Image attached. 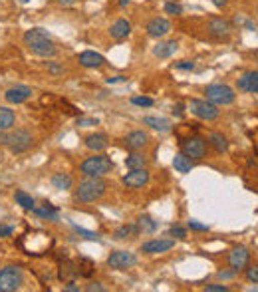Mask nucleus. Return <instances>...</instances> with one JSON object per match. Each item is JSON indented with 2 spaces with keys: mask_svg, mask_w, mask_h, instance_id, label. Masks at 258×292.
Instances as JSON below:
<instances>
[{
  "mask_svg": "<svg viewBox=\"0 0 258 292\" xmlns=\"http://www.w3.org/2000/svg\"><path fill=\"white\" fill-rule=\"evenodd\" d=\"M77 0H60V4H64V6H72V4H76Z\"/></svg>",
  "mask_w": 258,
  "mask_h": 292,
  "instance_id": "obj_49",
  "label": "nucleus"
},
{
  "mask_svg": "<svg viewBox=\"0 0 258 292\" xmlns=\"http://www.w3.org/2000/svg\"><path fill=\"white\" fill-rule=\"evenodd\" d=\"M175 68H177V70H193L195 64H193V62H179V64H175Z\"/></svg>",
  "mask_w": 258,
  "mask_h": 292,
  "instance_id": "obj_43",
  "label": "nucleus"
},
{
  "mask_svg": "<svg viewBox=\"0 0 258 292\" xmlns=\"http://www.w3.org/2000/svg\"><path fill=\"white\" fill-rule=\"evenodd\" d=\"M246 278H248L250 282H256L258 284V266H250V268H246Z\"/></svg>",
  "mask_w": 258,
  "mask_h": 292,
  "instance_id": "obj_37",
  "label": "nucleus"
},
{
  "mask_svg": "<svg viewBox=\"0 0 258 292\" xmlns=\"http://www.w3.org/2000/svg\"><path fill=\"white\" fill-rule=\"evenodd\" d=\"M145 143H147V133H143V131H133V133H129V135L125 138L127 149H133V151L145 147Z\"/></svg>",
  "mask_w": 258,
  "mask_h": 292,
  "instance_id": "obj_18",
  "label": "nucleus"
},
{
  "mask_svg": "<svg viewBox=\"0 0 258 292\" xmlns=\"http://www.w3.org/2000/svg\"><path fill=\"white\" fill-rule=\"evenodd\" d=\"M137 232V227L135 225H123V227H120L117 231H115V239H129L131 235H135Z\"/></svg>",
  "mask_w": 258,
  "mask_h": 292,
  "instance_id": "obj_32",
  "label": "nucleus"
},
{
  "mask_svg": "<svg viewBox=\"0 0 258 292\" xmlns=\"http://www.w3.org/2000/svg\"><path fill=\"white\" fill-rule=\"evenodd\" d=\"M74 277H77L76 262L66 261L64 264H62V268H60V278H62V280H72Z\"/></svg>",
  "mask_w": 258,
  "mask_h": 292,
  "instance_id": "obj_28",
  "label": "nucleus"
},
{
  "mask_svg": "<svg viewBox=\"0 0 258 292\" xmlns=\"http://www.w3.org/2000/svg\"><path fill=\"white\" fill-rule=\"evenodd\" d=\"M248 261H250V252H248L246 246H234L232 252L228 255V264H230V268H232L234 272L241 270V268H246V266H248Z\"/></svg>",
  "mask_w": 258,
  "mask_h": 292,
  "instance_id": "obj_10",
  "label": "nucleus"
},
{
  "mask_svg": "<svg viewBox=\"0 0 258 292\" xmlns=\"http://www.w3.org/2000/svg\"><path fill=\"white\" fill-rule=\"evenodd\" d=\"M205 290L207 292H228V286H225V284H207Z\"/></svg>",
  "mask_w": 258,
  "mask_h": 292,
  "instance_id": "obj_39",
  "label": "nucleus"
},
{
  "mask_svg": "<svg viewBox=\"0 0 258 292\" xmlns=\"http://www.w3.org/2000/svg\"><path fill=\"white\" fill-rule=\"evenodd\" d=\"M234 272V270H232ZM232 272H221V278H230L232 277Z\"/></svg>",
  "mask_w": 258,
  "mask_h": 292,
  "instance_id": "obj_50",
  "label": "nucleus"
},
{
  "mask_svg": "<svg viewBox=\"0 0 258 292\" xmlns=\"http://www.w3.org/2000/svg\"><path fill=\"white\" fill-rule=\"evenodd\" d=\"M107 264L111 266V268H129V266H133L137 264V257L133 252H129V250H115V252H111L109 257H107Z\"/></svg>",
  "mask_w": 258,
  "mask_h": 292,
  "instance_id": "obj_9",
  "label": "nucleus"
},
{
  "mask_svg": "<svg viewBox=\"0 0 258 292\" xmlns=\"http://www.w3.org/2000/svg\"><path fill=\"white\" fill-rule=\"evenodd\" d=\"M106 187L107 185L102 177H90V175H86V179L76 189V199L82 201V203H93V201H97L106 193Z\"/></svg>",
  "mask_w": 258,
  "mask_h": 292,
  "instance_id": "obj_2",
  "label": "nucleus"
},
{
  "mask_svg": "<svg viewBox=\"0 0 258 292\" xmlns=\"http://www.w3.org/2000/svg\"><path fill=\"white\" fill-rule=\"evenodd\" d=\"M76 268L80 277H91V272H93V262H91L90 259H80V261L76 262Z\"/></svg>",
  "mask_w": 258,
  "mask_h": 292,
  "instance_id": "obj_30",
  "label": "nucleus"
},
{
  "mask_svg": "<svg viewBox=\"0 0 258 292\" xmlns=\"http://www.w3.org/2000/svg\"><path fill=\"white\" fill-rule=\"evenodd\" d=\"M16 122L14 111L10 108H0V131H8Z\"/></svg>",
  "mask_w": 258,
  "mask_h": 292,
  "instance_id": "obj_23",
  "label": "nucleus"
},
{
  "mask_svg": "<svg viewBox=\"0 0 258 292\" xmlns=\"http://www.w3.org/2000/svg\"><path fill=\"white\" fill-rule=\"evenodd\" d=\"M209 143L213 145L219 153H225L228 149V141L223 133H211V135H209Z\"/></svg>",
  "mask_w": 258,
  "mask_h": 292,
  "instance_id": "obj_25",
  "label": "nucleus"
},
{
  "mask_svg": "<svg viewBox=\"0 0 258 292\" xmlns=\"http://www.w3.org/2000/svg\"><path fill=\"white\" fill-rule=\"evenodd\" d=\"M24 44L28 46L32 54L40 56V58H52L56 54V46L54 42L50 40L48 32L42 28H32L24 34Z\"/></svg>",
  "mask_w": 258,
  "mask_h": 292,
  "instance_id": "obj_1",
  "label": "nucleus"
},
{
  "mask_svg": "<svg viewBox=\"0 0 258 292\" xmlns=\"http://www.w3.org/2000/svg\"><path fill=\"white\" fill-rule=\"evenodd\" d=\"M139 229L143 232H155L157 223L153 221L151 217H141V219H139Z\"/></svg>",
  "mask_w": 258,
  "mask_h": 292,
  "instance_id": "obj_33",
  "label": "nucleus"
},
{
  "mask_svg": "<svg viewBox=\"0 0 258 292\" xmlns=\"http://www.w3.org/2000/svg\"><path fill=\"white\" fill-rule=\"evenodd\" d=\"M177 48H179V44H177L175 40H171V42H163V44H159V46L153 50V54H155L157 58H171V56L177 52Z\"/></svg>",
  "mask_w": 258,
  "mask_h": 292,
  "instance_id": "obj_21",
  "label": "nucleus"
},
{
  "mask_svg": "<svg viewBox=\"0 0 258 292\" xmlns=\"http://www.w3.org/2000/svg\"><path fill=\"white\" fill-rule=\"evenodd\" d=\"M173 167L179 171V173H189V171L193 169V161L185 153H177L173 157Z\"/></svg>",
  "mask_w": 258,
  "mask_h": 292,
  "instance_id": "obj_24",
  "label": "nucleus"
},
{
  "mask_svg": "<svg viewBox=\"0 0 258 292\" xmlns=\"http://www.w3.org/2000/svg\"><path fill=\"white\" fill-rule=\"evenodd\" d=\"M189 229H193V231H209V225H201L197 221H189Z\"/></svg>",
  "mask_w": 258,
  "mask_h": 292,
  "instance_id": "obj_41",
  "label": "nucleus"
},
{
  "mask_svg": "<svg viewBox=\"0 0 258 292\" xmlns=\"http://www.w3.org/2000/svg\"><path fill=\"white\" fill-rule=\"evenodd\" d=\"M209 30L213 32L214 36H227V34H230L232 26L228 24L227 20H223V18H213L209 22Z\"/></svg>",
  "mask_w": 258,
  "mask_h": 292,
  "instance_id": "obj_20",
  "label": "nucleus"
},
{
  "mask_svg": "<svg viewBox=\"0 0 258 292\" xmlns=\"http://www.w3.org/2000/svg\"><path fill=\"white\" fill-rule=\"evenodd\" d=\"M12 232H14V229H12L10 225H2V227H0V237H10Z\"/></svg>",
  "mask_w": 258,
  "mask_h": 292,
  "instance_id": "obj_44",
  "label": "nucleus"
},
{
  "mask_svg": "<svg viewBox=\"0 0 258 292\" xmlns=\"http://www.w3.org/2000/svg\"><path fill=\"white\" fill-rule=\"evenodd\" d=\"M131 104H133V106H141V108H151L153 100L151 98H133Z\"/></svg>",
  "mask_w": 258,
  "mask_h": 292,
  "instance_id": "obj_34",
  "label": "nucleus"
},
{
  "mask_svg": "<svg viewBox=\"0 0 258 292\" xmlns=\"http://www.w3.org/2000/svg\"><path fill=\"white\" fill-rule=\"evenodd\" d=\"M77 62L84 66V68H100V66H104V56L102 54H97V52H91V50H86V52H82L80 56H77Z\"/></svg>",
  "mask_w": 258,
  "mask_h": 292,
  "instance_id": "obj_15",
  "label": "nucleus"
},
{
  "mask_svg": "<svg viewBox=\"0 0 258 292\" xmlns=\"http://www.w3.org/2000/svg\"><path fill=\"white\" fill-rule=\"evenodd\" d=\"M205 93H207V100L213 102L214 106H230L234 102V98H236V93L232 92L228 86H223V84L207 86Z\"/></svg>",
  "mask_w": 258,
  "mask_h": 292,
  "instance_id": "obj_4",
  "label": "nucleus"
},
{
  "mask_svg": "<svg viewBox=\"0 0 258 292\" xmlns=\"http://www.w3.org/2000/svg\"><path fill=\"white\" fill-rule=\"evenodd\" d=\"M2 143L8 145V149L12 153H22V151H26L32 145V135L28 131H24V129H18V131H12V133L4 135Z\"/></svg>",
  "mask_w": 258,
  "mask_h": 292,
  "instance_id": "obj_6",
  "label": "nucleus"
},
{
  "mask_svg": "<svg viewBox=\"0 0 258 292\" xmlns=\"http://www.w3.org/2000/svg\"><path fill=\"white\" fill-rule=\"evenodd\" d=\"M213 4L216 6V8H223V6L227 4V0H213Z\"/></svg>",
  "mask_w": 258,
  "mask_h": 292,
  "instance_id": "obj_48",
  "label": "nucleus"
},
{
  "mask_svg": "<svg viewBox=\"0 0 258 292\" xmlns=\"http://www.w3.org/2000/svg\"><path fill=\"white\" fill-rule=\"evenodd\" d=\"M127 4H129V0H120V6H122V8L123 6H127Z\"/></svg>",
  "mask_w": 258,
  "mask_h": 292,
  "instance_id": "obj_51",
  "label": "nucleus"
},
{
  "mask_svg": "<svg viewBox=\"0 0 258 292\" xmlns=\"http://www.w3.org/2000/svg\"><path fill=\"white\" fill-rule=\"evenodd\" d=\"M181 149L189 159H203L207 153V141L199 135H193V138H187L183 141Z\"/></svg>",
  "mask_w": 258,
  "mask_h": 292,
  "instance_id": "obj_8",
  "label": "nucleus"
},
{
  "mask_svg": "<svg viewBox=\"0 0 258 292\" xmlns=\"http://www.w3.org/2000/svg\"><path fill=\"white\" fill-rule=\"evenodd\" d=\"M189 109L191 113H195L201 120H207V122H213L219 118V108L214 106L213 102H203V100H191L189 102Z\"/></svg>",
  "mask_w": 258,
  "mask_h": 292,
  "instance_id": "obj_7",
  "label": "nucleus"
},
{
  "mask_svg": "<svg viewBox=\"0 0 258 292\" xmlns=\"http://www.w3.org/2000/svg\"><path fill=\"white\" fill-rule=\"evenodd\" d=\"M143 123H145V125H149V127H153V129H157V131H163V133L171 129V122H169V120H165V118L147 115V118L143 120Z\"/></svg>",
  "mask_w": 258,
  "mask_h": 292,
  "instance_id": "obj_22",
  "label": "nucleus"
},
{
  "mask_svg": "<svg viewBox=\"0 0 258 292\" xmlns=\"http://www.w3.org/2000/svg\"><path fill=\"white\" fill-rule=\"evenodd\" d=\"M127 77H123V76H115V77H109L107 80V84H117V82H125Z\"/></svg>",
  "mask_w": 258,
  "mask_h": 292,
  "instance_id": "obj_46",
  "label": "nucleus"
},
{
  "mask_svg": "<svg viewBox=\"0 0 258 292\" xmlns=\"http://www.w3.org/2000/svg\"><path fill=\"white\" fill-rule=\"evenodd\" d=\"M64 290L66 292H80V286H76V284H72V282H70V284H66V286H64Z\"/></svg>",
  "mask_w": 258,
  "mask_h": 292,
  "instance_id": "obj_45",
  "label": "nucleus"
},
{
  "mask_svg": "<svg viewBox=\"0 0 258 292\" xmlns=\"http://www.w3.org/2000/svg\"><path fill=\"white\" fill-rule=\"evenodd\" d=\"M48 72H50V74H54V76H60L64 70H62L60 64H56V62H48Z\"/></svg>",
  "mask_w": 258,
  "mask_h": 292,
  "instance_id": "obj_38",
  "label": "nucleus"
},
{
  "mask_svg": "<svg viewBox=\"0 0 258 292\" xmlns=\"http://www.w3.org/2000/svg\"><path fill=\"white\" fill-rule=\"evenodd\" d=\"M145 155L141 153H131L125 157V165L129 167V169H139V167H145Z\"/></svg>",
  "mask_w": 258,
  "mask_h": 292,
  "instance_id": "obj_27",
  "label": "nucleus"
},
{
  "mask_svg": "<svg viewBox=\"0 0 258 292\" xmlns=\"http://www.w3.org/2000/svg\"><path fill=\"white\" fill-rule=\"evenodd\" d=\"M165 12H169V14H181L183 8H181V4H173V2H167V4H165Z\"/></svg>",
  "mask_w": 258,
  "mask_h": 292,
  "instance_id": "obj_35",
  "label": "nucleus"
},
{
  "mask_svg": "<svg viewBox=\"0 0 258 292\" xmlns=\"http://www.w3.org/2000/svg\"><path fill=\"white\" fill-rule=\"evenodd\" d=\"M24 275L18 266H6L0 270V292H14L22 286Z\"/></svg>",
  "mask_w": 258,
  "mask_h": 292,
  "instance_id": "obj_5",
  "label": "nucleus"
},
{
  "mask_svg": "<svg viewBox=\"0 0 258 292\" xmlns=\"http://www.w3.org/2000/svg\"><path fill=\"white\" fill-rule=\"evenodd\" d=\"M30 95H32V90L28 86H14V88L6 90V93H4L6 102H10V104H22V102H26Z\"/></svg>",
  "mask_w": 258,
  "mask_h": 292,
  "instance_id": "obj_14",
  "label": "nucleus"
},
{
  "mask_svg": "<svg viewBox=\"0 0 258 292\" xmlns=\"http://www.w3.org/2000/svg\"><path fill=\"white\" fill-rule=\"evenodd\" d=\"M86 290H90V292H93V290L104 292V290H106V286H102V282H90V284L86 286Z\"/></svg>",
  "mask_w": 258,
  "mask_h": 292,
  "instance_id": "obj_42",
  "label": "nucleus"
},
{
  "mask_svg": "<svg viewBox=\"0 0 258 292\" xmlns=\"http://www.w3.org/2000/svg\"><path fill=\"white\" fill-rule=\"evenodd\" d=\"M239 90L243 92H258V72H248L239 80Z\"/></svg>",
  "mask_w": 258,
  "mask_h": 292,
  "instance_id": "obj_17",
  "label": "nucleus"
},
{
  "mask_svg": "<svg viewBox=\"0 0 258 292\" xmlns=\"http://www.w3.org/2000/svg\"><path fill=\"white\" fill-rule=\"evenodd\" d=\"M95 120H77V125H95Z\"/></svg>",
  "mask_w": 258,
  "mask_h": 292,
  "instance_id": "obj_47",
  "label": "nucleus"
},
{
  "mask_svg": "<svg viewBox=\"0 0 258 292\" xmlns=\"http://www.w3.org/2000/svg\"><path fill=\"white\" fill-rule=\"evenodd\" d=\"M80 169L84 175H90V177H104L113 169V161L107 155H93L80 165Z\"/></svg>",
  "mask_w": 258,
  "mask_h": 292,
  "instance_id": "obj_3",
  "label": "nucleus"
},
{
  "mask_svg": "<svg viewBox=\"0 0 258 292\" xmlns=\"http://www.w3.org/2000/svg\"><path fill=\"white\" fill-rule=\"evenodd\" d=\"M171 237H177V239H185L187 237V231L179 227V225H175V227H171Z\"/></svg>",
  "mask_w": 258,
  "mask_h": 292,
  "instance_id": "obj_40",
  "label": "nucleus"
},
{
  "mask_svg": "<svg viewBox=\"0 0 258 292\" xmlns=\"http://www.w3.org/2000/svg\"><path fill=\"white\" fill-rule=\"evenodd\" d=\"M52 185H54L56 189L66 191V189H70V187H72V177H70V175H66V173H56V175L52 177Z\"/></svg>",
  "mask_w": 258,
  "mask_h": 292,
  "instance_id": "obj_26",
  "label": "nucleus"
},
{
  "mask_svg": "<svg viewBox=\"0 0 258 292\" xmlns=\"http://www.w3.org/2000/svg\"><path fill=\"white\" fill-rule=\"evenodd\" d=\"M175 246V241L173 239H153V241H147L141 245V250L147 252V255H157V252H167L169 248Z\"/></svg>",
  "mask_w": 258,
  "mask_h": 292,
  "instance_id": "obj_12",
  "label": "nucleus"
},
{
  "mask_svg": "<svg viewBox=\"0 0 258 292\" xmlns=\"http://www.w3.org/2000/svg\"><path fill=\"white\" fill-rule=\"evenodd\" d=\"M32 211H34L36 215L44 217V219H50V221H56V219H58V211H56L52 205H46L44 209H38V207H34Z\"/></svg>",
  "mask_w": 258,
  "mask_h": 292,
  "instance_id": "obj_31",
  "label": "nucleus"
},
{
  "mask_svg": "<svg viewBox=\"0 0 258 292\" xmlns=\"http://www.w3.org/2000/svg\"><path fill=\"white\" fill-rule=\"evenodd\" d=\"M22 2H28V0H22Z\"/></svg>",
  "mask_w": 258,
  "mask_h": 292,
  "instance_id": "obj_52",
  "label": "nucleus"
},
{
  "mask_svg": "<svg viewBox=\"0 0 258 292\" xmlns=\"http://www.w3.org/2000/svg\"><path fill=\"white\" fill-rule=\"evenodd\" d=\"M74 229H76V232L84 235V237L90 239V241H100V235H97V232H90V231H86V229H80V227H74Z\"/></svg>",
  "mask_w": 258,
  "mask_h": 292,
  "instance_id": "obj_36",
  "label": "nucleus"
},
{
  "mask_svg": "<svg viewBox=\"0 0 258 292\" xmlns=\"http://www.w3.org/2000/svg\"><path fill=\"white\" fill-rule=\"evenodd\" d=\"M129 32H131V24L127 22V20H117V22H113L111 24V28H109V34H111V38H115V40H123V38H127L129 36Z\"/></svg>",
  "mask_w": 258,
  "mask_h": 292,
  "instance_id": "obj_16",
  "label": "nucleus"
},
{
  "mask_svg": "<svg viewBox=\"0 0 258 292\" xmlns=\"http://www.w3.org/2000/svg\"><path fill=\"white\" fill-rule=\"evenodd\" d=\"M14 199H16V203H18V205L22 207V209H28V211H32V209L36 207V203H34V199H32L30 195H26L24 191H16Z\"/></svg>",
  "mask_w": 258,
  "mask_h": 292,
  "instance_id": "obj_29",
  "label": "nucleus"
},
{
  "mask_svg": "<svg viewBox=\"0 0 258 292\" xmlns=\"http://www.w3.org/2000/svg\"><path fill=\"white\" fill-rule=\"evenodd\" d=\"M169 30H171V24H169L167 18H153L147 24V34L151 38H163L169 34Z\"/></svg>",
  "mask_w": 258,
  "mask_h": 292,
  "instance_id": "obj_13",
  "label": "nucleus"
},
{
  "mask_svg": "<svg viewBox=\"0 0 258 292\" xmlns=\"http://www.w3.org/2000/svg\"><path fill=\"white\" fill-rule=\"evenodd\" d=\"M86 147L91 149V151H104L107 147V138L104 133H93V135H88L86 138Z\"/></svg>",
  "mask_w": 258,
  "mask_h": 292,
  "instance_id": "obj_19",
  "label": "nucleus"
},
{
  "mask_svg": "<svg viewBox=\"0 0 258 292\" xmlns=\"http://www.w3.org/2000/svg\"><path fill=\"white\" fill-rule=\"evenodd\" d=\"M122 181H123V185L129 187V189H139V187H143V185L149 183V171L143 169V167L131 169L125 177H123Z\"/></svg>",
  "mask_w": 258,
  "mask_h": 292,
  "instance_id": "obj_11",
  "label": "nucleus"
}]
</instances>
